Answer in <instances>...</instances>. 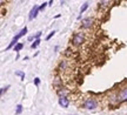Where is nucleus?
Instances as JSON below:
<instances>
[{"instance_id":"dca6fc26","label":"nucleus","mask_w":127,"mask_h":115,"mask_svg":"<svg viewBox=\"0 0 127 115\" xmlns=\"http://www.w3.org/2000/svg\"><path fill=\"white\" fill-rule=\"evenodd\" d=\"M40 35H41V32H38L35 35H34V39H35V40H36V39H39V38H40Z\"/></svg>"},{"instance_id":"9b49d317","label":"nucleus","mask_w":127,"mask_h":115,"mask_svg":"<svg viewBox=\"0 0 127 115\" xmlns=\"http://www.w3.org/2000/svg\"><path fill=\"white\" fill-rule=\"evenodd\" d=\"M21 112H23V106H21V105H18V106H17V111H15V114L18 115V114H20Z\"/></svg>"},{"instance_id":"ddd939ff","label":"nucleus","mask_w":127,"mask_h":115,"mask_svg":"<svg viewBox=\"0 0 127 115\" xmlns=\"http://www.w3.org/2000/svg\"><path fill=\"white\" fill-rule=\"evenodd\" d=\"M15 75H19V76L21 78V80H24V79H25V73H23V72H19V70H17V72H15Z\"/></svg>"},{"instance_id":"4468645a","label":"nucleus","mask_w":127,"mask_h":115,"mask_svg":"<svg viewBox=\"0 0 127 115\" xmlns=\"http://www.w3.org/2000/svg\"><path fill=\"white\" fill-rule=\"evenodd\" d=\"M54 34H55V31H52V32H51L50 34L47 35V38H46V40H50V39H51V38H52V37H53Z\"/></svg>"},{"instance_id":"423d86ee","label":"nucleus","mask_w":127,"mask_h":115,"mask_svg":"<svg viewBox=\"0 0 127 115\" xmlns=\"http://www.w3.org/2000/svg\"><path fill=\"white\" fill-rule=\"evenodd\" d=\"M59 105L63 108H67L69 106V100H68L66 96H60L59 97Z\"/></svg>"},{"instance_id":"f257e3e1","label":"nucleus","mask_w":127,"mask_h":115,"mask_svg":"<svg viewBox=\"0 0 127 115\" xmlns=\"http://www.w3.org/2000/svg\"><path fill=\"white\" fill-rule=\"evenodd\" d=\"M26 33H27V27H24L23 29H21V31H20V32H19L18 34H17V35H15V37L12 39V41L9 42V45L6 47V49H5V51H8V49H11V48H12L14 45H18V40L20 39V38H23L24 35L26 34Z\"/></svg>"},{"instance_id":"f8f14e48","label":"nucleus","mask_w":127,"mask_h":115,"mask_svg":"<svg viewBox=\"0 0 127 115\" xmlns=\"http://www.w3.org/2000/svg\"><path fill=\"white\" fill-rule=\"evenodd\" d=\"M46 6H48V2H42V4L39 6V11H44L46 8Z\"/></svg>"},{"instance_id":"2eb2a0df","label":"nucleus","mask_w":127,"mask_h":115,"mask_svg":"<svg viewBox=\"0 0 127 115\" xmlns=\"http://www.w3.org/2000/svg\"><path fill=\"white\" fill-rule=\"evenodd\" d=\"M34 85H35V86H39V85H40V79L39 78L34 79Z\"/></svg>"},{"instance_id":"6e6552de","label":"nucleus","mask_w":127,"mask_h":115,"mask_svg":"<svg viewBox=\"0 0 127 115\" xmlns=\"http://www.w3.org/2000/svg\"><path fill=\"white\" fill-rule=\"evenodd\" d=\"M40 42H41L40 39H36V40H34V42H33V44L31 45V47L33 48V49H34V48H36V47H38L39 45H40Z\"/></svg>"},{"instance_id":"1a4fd4ad","label":"nucleus","mask_w":127,"mask_h":115,"mask_svg":"<svg viewBox=\"0 0 127 115\" xmlns=\"http://www.w3.org/2000/svg\"><path fill=\"white\" fill-rule=\"evenodd\" d=\"M23 47H24V45L21 44V42H19L18 45H15V46H14V52H20V49H21Z\"/></svg>"},{"instance_id":"f03ea898","label":"nucleus","mask_w":127,"mask_h":115,"mask_svg":"<svg viewBox=\"0 0 127 115\" xmlns=\"http://www.w3.org/2000/svg\"><path fill=\"white\" fill-rule=\"evenodd\" d=\"M98 106V103L95 101L94 99H87L86 101L84 102V108H86V109H95Z\"/></svg>"},{"instance_id":"f3484780","label":"nucleus","mask_w":127,"mask_h":115,"mask_svg":"<svg viewBox=\"0 0 127 115\" xmlns=\"http://www.w3.org/2000/svg\"><path fill=\"white\" fill-rule=\"evenodd\" d=\"M60 17H61L60 14H57V15H55V17H54V18H55V19H58V18H60Z\"/></svg>"},{"instance_id":"7ed1b4c3","label":"nucleus","mask_w":127,"mask_h":115,"mask_svg":"<svg viewBox=\"0 0 127 115\" xmlns=\"http://www.w3.org/2000/svg\"><path fill=\"white\" fill-rule=\"evenodd\" d=\"M85 40V38L82 35L81 33H75L74 35H73V44L75 45V46H79V45H81L82 42Z\"/></svg>"},{"instance_id":"9d476101","label":"nucleus","mask_w":127,"mask_h":115,"mask_svg":"<svg viewBox=\"0 0 127 115\" xmlns=\"http://www.w3.org/2000/svg\"><path fill=\"white\" fill-rule=\"evenodd\" d=\"M87 8H88V2H85V4L81 6V8H80V14L84 13V12H85Z\"/></svg>"},{"instance_id":"20e7f679","label":"nucleus","mask_w":127,"mask_h":115,"mask_svg":"<svg viewBox=\"0 0 127 115\" xmlns=\"http://www.w3.org/2000/svg\"><path fill=\"white\" fill-rule=\"evenodd\" d=\"M38 12H39V6H38V5H34V6L32 7L31 12H30L28 19H30V20H33V19H35L36 15H38Z\"/></svg>"},{"instance_id":"0eeeda50","label":"nucleus","mask_w":127,"mask_h":115,"mask_svg":"<svg viewBox=\"0 0 127 115\" xmlns=\"http://www.w3.org/2000/svg\"><path fill=\"white\" fill-rule=\"evenodd\" d=\"M92 23H93V20L91 18H86L82 20L81 26H82V28H90L92 26Z\"/></svg>"},{"instance_id":"39448f33","label":"nucleus","mask_w":127,"mask_h":115,"mask_svg":"<svg viewBox=\"0 0 127 115\" xmlns=\"http://www.w3.org/2000/svg\"><path fill=\"white\" fill-rule=\"evenodd\" d=\"M118 97L120 101H127V87L123 88L118 94Z\"/></svg>"}]
</instances>
